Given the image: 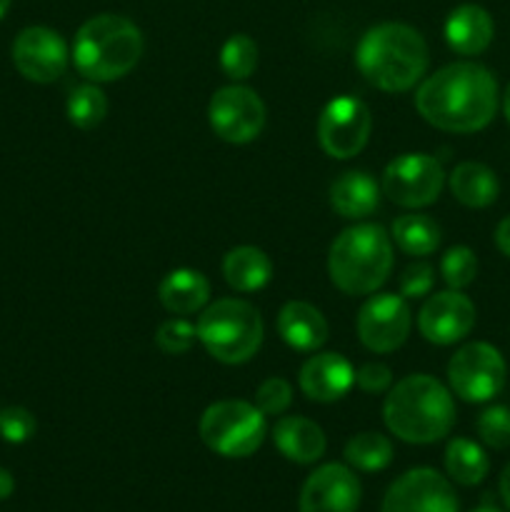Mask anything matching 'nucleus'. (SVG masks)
Segmentation results:
<instances>
[{
  "label": "nucleus",
  "mask_w": 510,
  "mask_h": 512,
  "mask_svg": "<svg viewBox=\"0 0 510 512\" xmlns=\"http://www.w3.org/2000/svg\"><path fill=\"white\" fill-rule=\"evenodd\" d=\"M393 443L380 433H358L345 445V460L355 470L378 473L393 463Z\"/></svg>",
  "instance_id": "bb28decb"
},
{
  "label": "nucleus",
  "mask_w": 510,
  "mask_h": 512,
  "mask_svg": "<svg viewBox=\"0 0 510 512\" xmlns=\"http://www.w3.org/2000/svg\"><path fill=\"white\" fill-rule=\"evenodd\" d=\"M195 328L208 355L223 365L248 363L263 345V318L248 300L220 298L205 305Z\"/></svg>",
  "instance_id": "423d86ee"
},
{
  "label": "nucleus",
  "mask_w": 510,
  "mask_h": 512,
  "mask_svg": "<svg viewBox=\"0 0 510 512\" xmlns=\"http://www.w3.org/2000/svg\"><path fill=\"white\" fill-rule=\"evenodd\" d=\"M440 275H443V280L448 283V288H468L475 280V275H478V258H475L473 250L465 248V245H455V248H450L448 253L443 255V260H440Z\"/></svg>",
  "instance_id": "c756f323"
},
{
  "label": "nucleus",
  "mask_w": 510,
  "mask_h": 512,
  "mask_svg": "<svg viewBox=\"0 0 510 512\" xmlns=\"http://www.w3.org/2000/svg\"><path fill=\"white\" fill-rule=\"evenodd\" d=\"M10 10V0H0V20L5 18V13Z\"/></svg>",
  "instance_id": "a19ab883"
},
{
  "label": "nucleus",
  "mask_w": 510,
  "mask_h": 512,
  "mask_svg": "<svg viewBox=\"0 0 510 512\" xmlns=\"http://www.w3.org/2000/svg\"><path fill=\"white\" fill-rule=\"evenodd\" d=\"M445 470H448L453 483L473 488V485H480L485 480L490 470V460L478 443L468 438H455L450 440L448 450H445Z\"/></svg>",
  "instance_id": "a878e982"
},
{
  "label": "nucleus",
  "mask_w": 510,
  "mask_h": 512,
  "mask_svg": "<svg viewBox=\"0 0 510 512\" xmlns=\"http://www.w3.org/2000/svg\"><path fill=\"white\" fill-rule=\"evenodd\" d=\"M435 285V268L430 263H413L403 270L398 280L400 295L408 298H425Z\"/></svg>",
  "instance_id": "f704fd0d"
},
{
  "label": "nucleus",
  "mask_w": 510,
  "mask_h": 512,
  "mask_svg": "<svg viewBox=\"0 0 510 512\" xmlns=\"http://www.w3.org/2000/svg\"><path fill=\"white\" fill-rule=\"evenodd\" d=\"M225 283L238 293H255L273 278V263L255 245H238L223 258Z\"/></svg>",
  "instance_id": "5701e85b"
},
{
  "label": "nucleus",
  "mask_w": 510,
  "mask_h": 512,
  "mask_svg": "<svg viewBox=\"0 0 510 512\" xmlns=\"http://www.w3.org/2000/svg\"><path fill=\"white\" fill-rule=\"evenodd\" d=\"M360 505V480L348 465H320L300 490V512H355Z\"/></svg>",
  "instance_id": "dca6fc26"
},
{
  "label": "nucleus",
  "mask_w": 510,
  "mask_h": 512,
  "mask_svg": "<svg viewBox=\"0 0 510 512\" xmlns=\"http://www.w3.org/2000/svg\"><path fill=\"white\" fill-rule=\"evenodd\" d=\"M198 340V328L195 323L185 318H170L155 330V345L163 350L165 355H183Z\"/></svg>",
  "instance_id": "7c9ffc66"
},
{
  "label": "nucleus",
  "mask_w": 510,
  "mask_h": 512,
  "mask_svg": "<svg viewBox=\"0 0 510 512\" xmlns=\"http://www.w3.org/2000/svg\"><path fill=\"white\" fill-rule=\"evenodd\" d=\"M383 420L403 443H438L455 425L453 395L433 375H408L388 390Z\"/></svg>",
  "instance_id": "7ed1b4c3"
},
{
  "label": "nucleus",
  "mask_w": 510,
  "mask_h": 512,
  "mask_svg": "<svg viewBox=\"0 0 510 512\" xmlns=\"http://www.w3.org/2000/svg\"><path fill=\"white\" fill-rule=\"evenodd\" d=\"M158 300L173 315L200 313L210 300V283L200 270L178 268L160 280Z\"/></svg>",
  "instance_id": "4be33fe9"
},
{
  "label": "nucleus",
  "mask_w": 510,
  "mask_h": 512,
  "mask_svg": "<svg viewBox=\"0 0 510 512\" xmlns=\"http://www.w3.org/2000/svg\"><path fill=\"white\" fill-rule=\"evenodd\" d=\"M493 35V18L480 5H458L445 20V40L458 55H480L493 43Z\"/></svg>",
  "instance_id": "aec40b11"
},
{
  "label": "nucleus",
  "mask_w": 510,
  "mask_h": 512,
  "mask_svg": "<svg viewBox=\"0 0 510 512\" xmlns=\"http://www.w3.org/2000/svg\"><path fill=\"white\" fill-rule=\"evenodd\" d=\"M300 390L315 403H335L355 385V370L340 353H318L305 360L298 375Z\"/></svg>",
  "instance_id": "f3484780"
},
{
  "label": "nucleus",
  "mask_w": 510,
  "mask_h": 512,
  "mask_svg": "<svg viewBox=\"0 0 510 512\" xmlns=\"http://www.w3.org/2000/svg\"><path fill=\"white\" fill-rule=\"evenodd\" d=\"M35 430H38V423H35V415L28 408L13 405V408L0 410V435L8 443H25V440L33 438Z\"/></svg>",
  "instance_id": "473e14b6"
},
{
  "label": "nucleus",
  "mask_w": 510,
  "mask_h": 512,
  "mask_svg": "<svg viewBox=\"0 0 510 512\" xmlns=\"http://www.w3.org/2000/svg\"><path fill=\"white\" fill-rule=\"evenodd\" d=\"M475 325V305L460 290H443L430 295L418 313V330L428 343H460Z\"/></svg>",
  "instance_id": "2eb2a0df"
},
{
  "label": "nucleus",
  "mask_w": 510,
  "mask_h": 512,
  "mask_svg": "<svg viewBox=\"0 0 510 512\" xmlns=\"http://www.w3.org/2000/svg\"><path fill=\"white\" fill-rule=\"evenodd\" d=\"M358 338L370 353H393L408 340L413 328V315H410L408 300L395 293L370 295L360 308Z\"/></svg>",
  "instance_id": "f8f14e48"
},
{
  "label": "nucleus",
  "mask_w": 510,
  "mask_h": 512,
  "mask_svg": "<svg viewBox=\"0 0 510 512\" xmlns=\"http://www.w3.org/2000/svg\"><path fill=\"white\" fill-rule=\"evenodd\" d=\"M458 495L448 478L433 468L400 475L383 498V512H458Z\"/></svg>",
  "instance_id": "ddd939ff"
},
{
  "label": "nucleus",
  "mask_w": 510,
  "mask_h": 512,
  "mask_svg": "<svg viewBox=\"0 0 510 512\" xmlns=\"http://www.w3.org/2000/svg\"><path fill=\"white\" fill-rule=\"evenodd\" d=\"M505 360L490 343H468L450 358V390L465 403H488L505 385Z\"/></svg>",
  "instance_id": "6e6552de"
},
{
  "label": "nucleus",
  "mask_w": 510,
  "mask_h": 512,
  "mask_svg": "<svg viewBox=\"0 0 510 512\" xmlns=\"http://www.w3.org/2000/svg\"><path fill=\"white\" fill-rule=\"evenodd\" d=\"M220 68L233 80L250 78L258 68V43L245 33L230 35L220 48Z\"/></svg>",
  "instance_id": "c85d7f7f"
},
{
  "label": "nucleus",
  "mask_w": 510,
  "mask_h": 512,
  "mask_svg": "<svg viewBox=\"0 0 510 512\" xmlns=\"http://www.w3.org/2000/svg\"><path fill=\"white\" fill-rule=\"evenodd\" d=\"M380 185L365 170H348L330 185V205L340 218L363 220L380 205Z\"/></svg>",
  "instance_id": "412c9836"
},
{
  "label": "nucleus",
  "mask_w": 510,
  "mask_h": 512,
  "mask_svg": "<svg viewBox=\"0 0 510 512\" xmlns=\"http://www.w3.org/2000/svg\"><path fill=\"white\" fill-rule=\"evenodd\" d=\"M13 490H15L13 475H10L5 468H0V500H8L10 495H13Z\"/></svg>",
  "instance_id": "4c0bfd02"
},
{
  "label": "nucleus",
  "mask_w": 510,
  "mask_h": 512,
  "mask_svg": "<svg viewBox=\"0 0 510 512\" xmlns=\"http://www.w3.org/2000/svg\"><path fill=\"white\" fill-rule=\"evenodd\" d=\"M278 333L285 343L300 353H315L328 340V320L315 305L290 300L278 313Z\"/></svg>",
  "instance_id": "6ab92c4d"
},
{
  "label": "nucleus",
  "mask_w": 510,
  "mask_h": 512,
  "mask_svg": "<svg viewBox=\"0 0 510 512\" xmlns=\"http://www.w3.org/2000/svg\"><path fill=\"white\" fill-rule=\"evenodd\" d=\"M293 403V388L285 378H268L255 393V405L263 415H283Z\"/></svg>",
  "instance_id": "72a5a7b5"
},
{
  "label": "nucleus",
  "mask_w": 510,
  "mask_h": 512,
  "mask_svg": "<svg viewBox=\"0 0 510 512\" xmlns=\"http://www.w3.org/2000/svg\"><path fill=\"white\" fill-rule=\"evenodd\" d=\"M393 270V238L383 225L360 223L343 230L328 253V273L345 295H370Z\"/></svg>",
  "instance_id": "39448f33"
},
{
  "label": "nucleus",
  "mask_w": 510,
  "mask_h": 512,
  "mask_svg": "<svg viewBox=\"0 0 510 512\" xmlns=\"http://www.w3.org/2000/svg\"><path fill=\"white\" fill-rule=\"evenodd\" d=\"M503 113H505V118H508V123H510V85H508V90H505V95H503Z\"/></svg>",
  "instance_id": "ea45409f"
},
{
  "label": "nucleus",
  "mask_w": 510,
  "mask_h": 512,
  "mask_svg": "<svg viewBox=\"0 0 510 512\" xmlns=\"http://www.w3.org/2000/svg\"><path fill=\"white\" fill-rule=\"evenodd\" d=\"M143 55V33L125 15L100 13L85 20L73 40L75 70L90 83H113L128 75Z\"/></svg>",
  "instance_id": "20e7f679"
},
{
  "label": "nucleus",
  "mask_w": 510,
  "mask_h": 512,
  "mask_svg": "<svg viewBox=\"0 0 510 512\" xmlns=\"http://www.w3.org/2000/svg\"><path fill=\"white\" fill-rule=\"evenodd\" d=\"M208 120L220 140L245 145L265 128V103L245 85H225L215 90L208 105Z\"/></svg>",
  "instance_id": "9b49d317"
},
{
  "label": "nucleus",
  "mask_w": 510,
  "mask_h": 512,
  "mask_svg": "<svg viewBox=\"0 0 510 512\" xmlns=\"http://www.w3.org/2000/svg\"><path fill=\"white\" fill-rule=\"evenodd\" d=\"M273 443L290 463L310 465L323 458L328 440L323 428L313 420L303 415H280L278 423L273 425Z\"/></svg>",
  "instance_id": "a211bd4d"
},
{
  "label": "nucleus",
  "mask_w": 510,
  "mask_h": 512,
  "mask_svg": "<svg viewBox=\"0 0 510 512\" xmlns=\"http://www.w3.org/2000/svg\"><path fill=\"white\" fill-rule=\"evenodd\" d=\"M355 385L363 393L380 395L385 390H390V385H393V370L385 363H365L355 370Z\"/></svg>",
  "instance_id": "c9c22d12"
},
{
  "label": "nucleus",
  "mask_w": 510,
  "mask_h": 512,
  "mask_svg": "<svg viewBox=\"0 0 510 512\" xmlns=\"http://www.w3.org/2000/svg\"><path fill=\"white\" fill-rule=\"evenodd\" d=\"M373 115L360 98L340 95L323 108L318 118V143L335 160L355 158L368 145Z\"/></svg>",
  "instance_id": "9d476101"
},
{
  "label": "nucleus",
  "mask_w": 510,
  "mask_h": 512,
  "mask_svg": "<svg viewBox=\"0 0 510 512\" xmlns=\"http://www.w3.org/2000/svg\"><path fill=\"white\" fill-rule=\"evenodd\" d=\"M495 245L505 258H510V215L500 220L498 228H495Z\"/></svg>",
  "instance_id": "e433bc0d"
},
{
  "label": "nucleus",
  "mask_w": 510,
  "mask_h": 512,
  "mask_svg": "<svg viewBox=\"0 0 510 512\" xmlns=\"http://www.w3.org/2000/svg\"><path fill=\"white\" fill-rule=\"evenodd\" d=\"M68 45L63 35L45 25L20 30L13 43V63L25 80L48 85L55 83L68 68Z\"/></svg>",
  "instance_id": "4468645a"
},
{
  "label": "nucleus",
  "mask_w": 510,
  "mask_h": 512,
  "mask_svg": "<svg viewBox=\"0 0 510 512\" xmlns=\"http://www.w3.org/2000/svg\"><path fill=\"white\" fill-rule=\"evenodd\" d=\"M430 55L425 38L405 23L373 25L355 48V65L375 88L405 93L415 88L428 70Z\"/></svg>",
  "instance_id": "f03ea898"
},
{
  "label": "nucleus",
  "mask_w": 510,
  "mask_h": 512,
  "mask_svg": "<svg viewBox=\"0 0 510 512\" xmlns=\"http://www.w3.org/2000/svg\"><path fill=\"white\" fill-rule=\"evenodd\" d=\"M450 193L458 203H463L465 208H488L498 200L500 183L498 175L483 163H460L455 165L453 173L448 175Z\"/></svg>",
  "instance_id": "b1692460"
},
{
  "label": "nucleus",
  "mask_w": 510,
  "mask_h": 512,
  "mask_svg": "<svg viewBox=\"0 0 510 512\" xmlns=\"http://www.w3.org/2000/svg\"><path fill=\"white\" fill-rule=\"evenodd\" d=\"M500 498H503V503L510 508V463L505 465L503 475H500Z\"/></svg>",
  "instance_id": "58836bf2"
},
{
  "label": "nucleus",
  "mask_w": 510,
  "mask_h": 512,
  "mask_svg": "<svg viewBox=\"0 0 510 512\" xmlns=\"http://www.w3.org/2000/svg\"><path fill=\"white\" fill-rule=\"evenodd\" d=\"M390 238L403 253L423 258V255L438 250L443 233H440V225L435 223V218L425 213H410L395 220L393 228H390Z\"/></svg>",
  "instance_id": "393cba45"
},
{
  "label": "nucleus",
  "mask_w": 510,
  "mask_h": 512,
  "mask_svg": "<svg viewBox=\"0 0 510 512\" xmlns=\"http://www.w3.org/2000/svg\"><path fill=\"white\" fill-rule=\"evenodd\" d=\"M415 108L445 133H478L498 113V80L485 65L450 63L420 83Z\"/></svg>",
  "instance_id": "f257e3e1"
},
{
  "label": "nucleus",
  "mask_w": 510,
  "mask_h": 512,
  "mask_svg": "<svg viewBox=\"0 0 510 512\" xmlns=\"http://www.w3.org/2000/svg\"><path fill=\"white\" fill-rule=\"evenodd\" d=\"M200 440L223 458H250L263 445L268 425L255 403L220 400L205 408L198 423Z\"/></svg>",
  "instance_id": "0eeeda50"
},
{
  "label": "nucleus",
  "mask_w": 510,
  "mask_h": 512,
  "mask_svg": "<svg viewBox=\"0 0 510 512\" xmlns=\"http://www.w3.org/2000/svg\"><path fill=\"white\" fill-rule=\"evenodd\" d=\"M65 110H68V120L75 128L93 130L98 128L105 120V115H108V98H105L103 90L98 88V83H85L78 85V88L68 95Z\"/></svg>",
  "instance_id": "cd10ccee"
},
{
  "label": "nucleus",
  "mask_w": 510,
  "mask_h": 512,
  "mask_svg": "<svg viewBox=\"0 0 510 512\" xmlns=\"http://www.w3.org/2000/svg\"><path fill=\"white\" fill-rule=\"evenodd\" d=\"M445 170L428 153H405L390 160L383 170L380 190L400 208H425L440 198Z\"/></svg>",
  "instance_id": "1a4fd4ad"
},
{
  "label": "nucleus",
  "mask_w": 510,
  "mask_h": 512,
  "mask_svg": "<svg viewBox=\"0 0 510 512\" xmlns=\"http://www.w3.org/2000/svg\"><path fill=\"white\" fill-rule=\"evenodd\" d=\"M473 512H500V510L493 508V505H483V508H475Z\"/></svg>",
  "instance_id": "79ce46f5"
},
{
  "label": "nucleus",
  "mask_w": 510,
  "mask_h": 512,
  "mask_svg": "<svg viewBox=\"0 0 510 512\" xmlns=\"http://www.w3.org/2000/svg\"><path fill=\"white\" fill-rule=\"evenodd\" d=\"M475 430H478L480 440H483L488 448H510V408H505V405H493V408L483 410V413L478 415Z\"/></svg>",
  "instance_id": "2f4dec72"
}]
</instances>
